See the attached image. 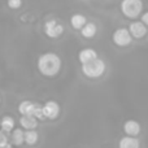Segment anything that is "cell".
I'll list each match as a JSON object with an SVG mask.
<instances>
[{"label":"cell","mask_w":148,"mask_h":148,"mask_svg":"<svg viewBox=\"0 0 148 148\" xmlns=\"http://www.w3.org/2000/svg\"><path fill=\"white\" fill-rule=\"evenodd\" d=\"M12 142L14 146H21L25 142V133L21 129H14L12 133Z\"/></svg>","instance_id":"obj_15"},{"label":"cell","mask_w":148,"mask_h":148,"mask_svg":"<svg viewBox=\"0 0 148 148\" xmlns=\"http://www.w3.org/2000/svg\"><path fill=\"white\" fill-rule=\"evenodd\" d=\"M38 142V133L35 130H27L25 131V143L29 146H33Z\"/></svg>","instance_id":"obj_16"},{"label":"cell","mask_w":148,"mask_h":148,"mask_svg":"<svg viewBox=\"0 0 148 148\" xmlns=\"http://www.w3.org/2000/svg\"><path fill=\"white\" fill-rule=\"evenodd\" d=\"M82 72L88 78H99L105 72V62L100 59H95L82 65Z\"/></svg>","instance_id":"obj_3"},{"label":"cell","mask_w":148,"mask_h":148,"mask_svg":"<svg viewBox=\"0 0 148 148\" xmlns=\"http://www.w3.org/2000/svg\"><path fill=\"white\" fill-rule=\"evenodd\" d=\"M1 148H12V146H10V144H7V146H4V147H1Z\"/></svg>","instance_id":"obj_22"},{"label":"cell","mask_w":148,"mask_h":148,"mask_svg":"<svg viewBox=\"0 0 148 148\" xmlns=\"http://www.w3.org/2000/svg\"><path fill=\"white\" fill-rule=\"evenodd\" d=\"M7 4L10 9H18L22 5V0H8Z\"/></svg>","instance_id":"obj_19"},{"label":"cell","mask_w":148,"mask_h":148,"mask_svg":"<svg viewBox=\"0 0 148 148\" xmlns=\"http://www.w3.org/2000/svg\"><path fill=\"white\" fill-rule=\"evenodd\" d=\"M38 69L43 75L55 77L61 69V59L53 52H46L38 59Z\"/></svg>","instance_id":"obj_1"},{"label":"cell","mask_w":148,"mask_h":148,"mask_svg":"<svg viewBox=\"0 0 148 148\" xmlns=\"http://www.w3.org/2000/svg\"><path fill=\"white\" fill-rule=\"evenodd\" d=\"M8 144V136L5 134V131H0V148L7 146Z\"/></svg>","instance_id":"obj_20"},{"label":"cell","mask_w":148,"mask_h":148,"mask_svg":"<svg viewBox=\"0 0 148 148\" xmlns=\"http://www.w3.org/2000/svg\"><path fill=\"white\" fill-rule=\"evenodd\" d=\"M34 108H35V103H31L29 100L20 103L18 105V112L22 116H33L34 114Z\"/></svg>","instance_id":"obj_10"},{"label":"cell","mask_w":148,"mask_h":148,"mask_svg":"<svg viewBox=\"0 0 148 148\" xmlns=\"http://www.w3.org/2000/svg\"><path fill=\"white\" fill-rule=\"evenodd\" d=\"M20 123L23 129H27V130H34L38 125V121L34 116H22L20 118Z\"/></svg>","instance_id":"obj_11"},{"label":"cell","mask_w":148,"mask_h":148,"mask_svg":"<svg viewBox=\"0 0 148 148\" xmlns=\"http://www.w3.org/2000/svg\"><path fill=\"white\" fill-rule=\"evenodd\" d=\"M13 126H14V121H13V118L9 117V116H5L1 120V127H3V131H5V133L12 131Z\"/></svg>","instance_id":"obj_17"},{"label":"cell","mask_w":148,"mask_h":148,"mask_svg":"<svg viewBox=\"0 0 148 148\" xmlns=\"http://www.w3.org/2000/svg\"><path fill=\"white\" fill-rule=\"evenodd\" d=\"M0 126H1V121H0Z\"/></svg>","instance_id":"obj_23"},{"label":"cell","mask_w":148,"mask_h":148,"mask_svg":"<svg viewBox=\"0 0 148 148\" xmlns=\"http://www.w3.org/2000/svg\"><path fill=\"white\" fill-rule=\"evenodd\" d=\"M34 117L36 120H44L46 116H44V112H43V107L39 104H35V108H34Z\"/></svg>","instance_id":"obj_18"},{"label":"cell","mask_w":148,"mask_h":148,"mask_svg":"<svg viewBox=\"0 0 148 148\" xmlns=\"http://www.w3.org/2000/svg\"><path fill=\"white\" fill-rule=\"evenodd\" d=\"M96 31H97L96 25H95V23H91V22L86 23V25L81 29V34H82V36H84V38H92V36H95Z\"/></svg>","instance_id":"obj_14"},{"label":"cell","mask_w":148,"mask_h":148,"mask_svg":"<svg viewBox=\"0 0 148 148\" xmlns=\"http://www.w3.org/2000/svg\"><path fill=\"white\" fill-rule=\"evenodd\" d=\"M142 22L148 27V12H146L143 16H142Z\"/></svg>","instance_id":"obj_21"},{"label":"cell","mask_w":148,"mask_h":148,"mask_svg":"<svg viewBox=\"0 0 148 148\" xmlns=\"http://www.w3.org/2000/svg\"><path fill=\"white\" fill-rule=\"evenodd\" d=\"M44 33L48 38L56 39L59 36H61V34L64 33V27L56 20H49L44 23Z\"/></svg>","instance_id":"obj_5"},{"label":"cell","mask_w":148,"mask_h":148,"mask_svg":"<svg viewBox=\"0 0 148 148\" xmlns=\"http://www.w3.org/2000/svg\"><path fill=\"white\" fill-rule=\"evenodd\" d=\"M113 42L118 47H126L133 42V36H131L129 29L120 27L113 33Z\"/></svg>","instance_id":"obj_4"},{"label":"cell","mask_w":148,"mask_h":148,"mask_svg":"<svg viewBox=\"0 0 148 148\" xmlns=\"http://www.w3.org/2000/svg\"><path fill=\"white\" fill-rule=\"evenodd\" d=\"M86 23H87L86 17H84L83 14H79V13L73 14L72 18H70V25H72L74 29H77V30H81Z\"/></svg>","instance_id":"obj_12"},{"label":"cell","mask_w":148,"mask_h":148,"mask_svg":"<svg viewBox=\"0 0 148 148\" xmlns=\"http://www.w3.org/2000/svg\"><path fill=\"white\" fill-rule=\"evenodd\" d=\"M143 10L142 0H122L121 1V12L127 18H136Z\"/></svg>","instance_id":"obj_2"},{"label":"cell","mask_w":148,"mask_h":148,"mask_svg":"<svg viewBox=\"0 0 148 148\" xmlns=\"http://www.w3.org/2000/svg\"><path fill=\"white\" fill-rule=\"evenodd\" d=\"M120 148H139V140L134 136H125L120 140Z\"/></svg>","instance_id":"obj_13"},{"label":"cell","mask_w":148,"mask_h":148,"mask_svg":"<svg viewBox=\"0 0 148 148\" xmlns=\"http://www.w3.org/2000/svg\"><path fill=\"white\" fill-rule=\"evenodd\" d=\"M78 59L79 61H81V64H87V62L92 61V60L97 59V53L95 49L92 48H83L81 49V52L78 53Z\"/></svg>","instance_id":"obj_8"},{"label":"cell","mask_w":148,"mask_h":148,"mask_svg":"<svg viewBox=\"0 0 148 148\" xmlns=\"http://www.w3.org/2000/svg\"><path fill=\"white\" fill-rule=\"evenodd\" d=\"M43 112H44V116L46 118H49V120H55V118L59 116L60 113V105L57 104L56 101H47L46 104L43 105Z\"/></svg>","instance_id":"obj_7"},{"label":"cell","mask_w":148,"mask_h":148,"mask_svg":"<svg viewBox=\"0 0 148 148\" xmlns=\"http://www.w3.org/2000/svg\"><path fill=\"white\" fill-rule=\"evenodd\" d=\"M129 31H130L131 36L135 39H142L143 36H146L147 34V26L144 25L142 21H135L131 22L129 26Z\"/></svg>","instance_id":"obj_6"},{"label":"cell","mask_w":148,"mask_h":148,"mask_svg":"<svg viewBox=\"0 0 148 148\" xmlns=\"http://www.w3.org/2000/svg\"><path fill=\"white\" fill-rule=\"evenodd\" d=\"M123 130H125V133L127 134L129 136H135L140 133V125L134 120L126 121L125 125H123Z\"/></svg>","instance_id":"obj_9"}]
</instances>
